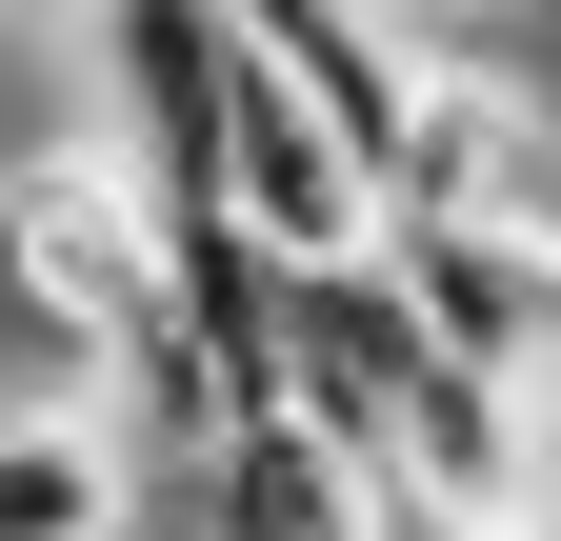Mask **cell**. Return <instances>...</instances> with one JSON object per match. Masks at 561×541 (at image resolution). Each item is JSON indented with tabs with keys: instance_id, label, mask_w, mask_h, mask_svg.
<instances>
[{
	"instance_id": "obj_1",
	"label": "cell",
	"mask_w": 561,
	"mask_h": 541,
	"mask_svg": "<svg viewBox=\"0 0 561 541\" xmlns=\"http://www.w3.org/2000/svg\"><path fill=\"white\" fill-rule=\"evenodd\" d=\"M140 321H161V200H140V161L101 141H21L0 161V381H60L81 401Z\"/></svg>"
},
{
	"instance_id": "obj_2",
	"label": "cell",
	"mask_w": 561,
	"mask_h": 541,
	"mask_svg": "<svg viewBox=\"0 0 561 541\" xmlns=\"http://www.w3.org/2000/svg\"><path fill=\"white\" fill-rule=\"evenodd\" d=\"M381 221H561V101L522 81L502 41L421 60V101L381 141Z\"/></svg>"
},
{
	"instance_id": "obj_3",
	"label": "cell",
	"mask_w": 561,
	"mask_h": 541,
	"mask_svg": "<svg viewBox=\"0 0 561 541\" xmlns=\"http://www.w3.org/2000/svg\"><path fill=\"white\" fill-rule=\"evenodd\" d=\"M362 261L421 301V342H442V361L561 401V221H381Z\"/></svg>"
},
{
	"instance_id": "obj_4",
	"label": "cell",
	"mask_w": 561,
	"mask_h": 541,
	"mask_svg": "<svg viewBox=\"0 0 561 541\" xmlns=\"http://www.w3.org/2000/svg\"><path fill=\"white\" fill-rule=\"evenodd\" d=\"M381 482H362V441L301 422V401H241L221 441H201V541H362Z\"/></svg>"
},
{
	"instance_id": "obj_5",
	"label": "cell",
	"mask_w": 561,
	"mask_h": 541,
	"mask_svg": "<svg viewBox=\"0 0 561 541\" xmlns=\"http://www.w3.org/2000/svg\"><path fill=\"white\" fill-rule=\"evenodd\" d=\"M0 541H121L101 401H60V381H0Z\"/></svg>"
},
{
	"instance_id": "obj_6",
	"label": "cell",
	"mask_w": 561,
	"mask_h": 541,
	"mask_svg": "<svg viewBox=\"0 0 561 541\" xmlns=\"http://www.w3.org/2000/svg\"><path fill=\"white\" fill-rule=\"evenodd\" d=\"M362 21H381L401 60H481V41H502V0H362Z\"/></svg>"
},
{
	"instance_id": "obj_7",
	"label": "cell",
	"mask_w": 561,
	"mask_h": 541,
	"mask_svg": "<svg viewBox=\"0 0 561 541\" xmlns=\"http://www.w3.org/2000/svg\"><path fill=\"white\" fill-rule=\"evenodd\" d=\"M362 541H502V521H442V502H381Z\"/></svg>"
},
{
	"instance_id": "obj_8",
	"label": "cell",
	"mask_w": 561,
	"mask_h": 541,
	"mask_svg": "<svg viewBox=\"0 0 561 541\" xmlns=\"http://www.w3.org/2000/svg\"><path fill=\"white\" fill-rule=\"evenodd\" d=\"M522 21H561V0H522Z\"/></svg>"
}]
</instances>
